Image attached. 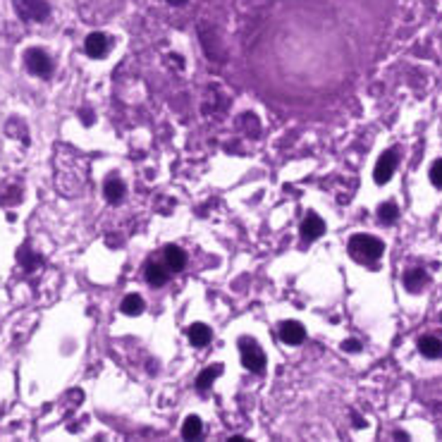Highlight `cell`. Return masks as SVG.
I'll use <instances>...</instances> for the list:
<instances>
[{"label":"cell","instance_id":"5bb4252c","mask_svg":"<svg viewBox=\"0 0 442 442\" xmlns=\"http://www.w3.org/2000/svg\"><path fill=\"white\" fill-rule=\"evenodd\" d=\"M426 280H428V275H426L421 268H411L409 273L404 275V285H406V289H411V292H419V289L426 285Z\"/></svg>","mask_w":442,"mask_h":442},{"label":"cell","instance_id":"9a60e30c","mask_svg":"<svg viewBox=\"0 0 442 442\" xmlns=\"http://www.w3.org/2000/svg\"><path fill=\"white\" fill-rule=\"evenodd\" d=\"M220 371H222L220 366H211V368H206V371L198 373V378H196V390H198V392H206L208 387L213 385V380H216V378L220 376Z\"/></svg>","mask_w":442,"mask_h":442},{"label":"cell","instance_id":"4fadbf2b","mask_svg":"<svg viewBox=\"0 0 442 442\" xmlns=\"http://www.w3.org/2000/svg\"><path fill=\"white\" fill-rule=\"evenodd\" d=\"M419 349H421V354H424V356L440 359L442 356V339H438V337H421Z\"/></svg>","mask_w":442,"mask_h":442},{"label":"cell","instance_id":"3957f363","mask_svg":"<svg viewBox=\"0 0 442 442\" xmlns=\"http://www.w3.org/2000/svg\"><path fill=\"white\" fill-rule=\"evenodd\" d=\"M14 12L27 22H43L51 14V5L46 0H12Z\"/></svg>","mask_w":442,"mask_h":442},{"label":"cell","instance_id":"2e32d148","mask_svg":"<svg viewBox=\"0 0 442 442\" xmlns=\"http://www.w3.org/2000/svg\"><path fill=\"white\" fill-rule=\"evenodd\" d=\"M122 313H127V315H139L144 311V299L139 294H127L122 299Z\"/></svg>","mask_w":442,"mask_h":442},{"label":"cell","instance_id":"7402d4cb","mask_svg":"<svg viewBox=\"0 0 442 442\" xmlns=\"http://www.w3.org/2000/svg\"><path fill=\"white\" fill-rule=\"evenodd\" d=\"M344 349H347V352H359L361 347H359L356 339H347V342H344Z\"/></svg>","mask_w":442,"mask_h":442},{"label":"cell","instance_id":"277c9868","mask_svg":"<svg viewBox=\"0 0 442 442\" xmlns=\"http://www.w3.org/2000/svg\"><path fill=\"white\" fill-rule=\"evenodd\" d=\"M24 65L34 77H48L53 72V60L43 48H29L24 53Z\"/></svg>","mask_w":442,"mask_h":442},{"label":"cell","instance_id":"7a4b0ae2","mask_svg":"<svg viewBox=\"0 0 442 442\" xmlns=\"http://www.w3.org/2000/svg\"><path fill=\"white\" fill-rule=\"evenodd\" d=\"M239 352H242V363H244V366L249 368L251 373H263V368H265V354H263V349L259 347V342H254V339L244 337L239 342Z\"/></svg>","mask_w":442,"mask_h":442},{"label":"cell","instance_id":"e0dca14e","mask_svg":"<svg viewBox=\"0 0 442 442\" xmlns=\"http://www.w3.org/2000/svg\"><path fill=\"white\" fill-rule=\"evenodd\" d=\"M201 430H203L201 419H196V416H189V419L184 421V426H182L184 440H196L198 435H201Z\"/></svg>","mask_w":442,"mask_h":442},{"label":"cell","instance_id":"ac0fdd59","mask_svg":"<svg viewBox=\"0 0 442 442\" xmlns=\"http://www.w3.org/2000/svg\"><path fill=\"white\" fill-rule=\"evenodd\" d=\"M17 259L22 261V265H24V270H27V273L36 270V265L41 263V259H38V256H34L29 246H22V249L17 251Z\"/></svg>","mask_w":442,"mask_h":442},{"label":"cell","instance_id":"52a82bcc","mask_svg":"<svg viewBox=\"0 0 442 442\" xmlns=\"http://www.w3.org/2000/svg\"><path fill=\"white\" fill-rule=\"evenodd\" d=\"M323 232H325V222L320 220L315 213H309V216H306V220L301 222V235H304V239L313 242V239H318Z\"/></svg>","mask_w":442,"mask_h":442},{"label":"cell","instance_id":"8992f818","mask_svg":"<svg viewBox=\"0 0 442 442\" xmlns=\"http://www.w3.org/2000/svg\"><path fill=\"white\" fill-rule=\"evenodd\" d=\"M108 48H110L108 36H105V34H101V31L89 34V36H86V41H84V51H86V55H89V57H103L105 53H108Z\"/></svg>","mask_w":442,"mask_h":442},{"label":"cell","instance_id":"6da1fadb","mask_svg":"<svg viewBox=\"0 0 442 442\" xmlns=\"http://www.w3.org/2000/svg\"><path fill=\"white\" fill-rule=\"evenodd\" d=\"M385 251V244L371 235H356L349 239V254L359 263H376Z\"/></svg>","mask_w":442,"mask_h":442},{"label":"cell","instance_id":"7c38bea8","mask_svg":"<svg viewBox=\"0 0 442 442\" xmlns=\"http://www.w3.org/2000/svg\"><path fill=\"white\" fill-rule=\"evenodd\" d=\"M103 194H105V198H108L110 203H120L125 198V184H122V179L110 177L108 182H105V187H103Z\"/></svg>","mask_w":442,"mask_h":442},{"label":"cell","instance_id":"5b68a950","mask_svg":"<svg viewBox=\"0 0 442 442\" xmlns=\"http://www.w3.org/2000/svg\"><path fill=\"white\" fill-rule=\"evenodd\" d=\"M397 151H387V153H382L380 158H378V165H376V172H373V177H376L378 184H385L390 182V177L395 174L397 170Z\"/></svg>","mask_w":442,"mask_h":442},{"label":"cell","instance_id":"d6986e66","mask_svg":"<svg viewBox=\"0 0 442 442\" xmlns=\"http://www.w3.org/2000/svg\"><path fill=\"white\" fill-rule=\"evenodd\" d=\"M19 201H22V189L19 187L0 189V206H14Z\"/></svg>","mask_w":442,"mask_h":442},{"label":"cell","instance_id":"ffe728a7","mask_svg":"<svg viewBox=\"0 0 442 442\" xmlns=\"http://www.w3.org/2000/svg\"><path fill=\"white\" fill-rule=\"evenodd\" d=\"M378 216H380L382 222H395L400 213H397V206H395V203H382L380 211H378Z\"/></svg>","mask_w":442,"mask_h":442},{"label":"cell","instance_id":"30bf717a","mask_svg":"<svg viewBox=\"0 0 442 442\" xmlns=\"http://www.w3.org/2000/svg\"><path fill=\"white\" fill-rule=\"evenodd\" d=\"M211 337H213L211 328L203 323L192 325V330H189V342H192L194 347H206V344L211 342Z\"/></svg>","mask_w":442,"mask_h":442},{"label":"cell","instance_id":"44dd1931","mask_svg":"<svg viewBox=\"0 0 442 442\" xmlns=\"http://www.w3.org/2000/svg\"><path fill=\"white\" fill-rule=\"evenodd\" d=\"M430 182H433L438 189H442V158L435 160L433 168H430Z\"/></svg>","mask_w":442,"mask_h":442},{"label":"cell","instance_id":"8fae6325","mask_svg":"<svg viewBox=\"0 0 442 442\" xmlns=\"http://www.w3.org/2000/svg\"><path fill=\"white\" fill-rule=\"evenodd\" d=\"M146 280L153 287H160V285L168 283V265H160L155 261H151L146 265Z\"/></svg>","mask_w":442,"mask_h":442},{"label":"cell","instance_id":"ba28073f","mask_svg":"<svg viewBox=\"0 0 442 442\" xmlns=\"http://www.w3.org/2000/svg\"><path fill=\"white\" fill-rule=\"evenodd\" d=\"M280 337H283L285 344H301L306 337V330L301 323H283V328H280Z\"/></svg>","mask_w":442,"mask_h":442},{"label":"cell","instance_id":"9c48e42d","mask_svg":"<svg viewBox=\"0 0 442 442\" xmlns=\"http://www.w3.org/2000/svg\"><path fill=\"white\" fill-rule=\"evenodd\" d=\"M165 265H168V270L179 273V270L187 265V254H184L179 246H168V249H165Z\"/></svg>","mask_w":442,"mask_h":442},{"label":"cell","instance_id":"603a6c76","mask_svg":"<svg viewBox=\"0 0 442 442\" xmlns=\"http://www.w3.org/2000/svg\"><path fill=\"white\" fill-rule=\"evenodd\" d=\"M168 3H170V5H184L187 0H168Z\"/></svg>","mask_w":442,"mask_h":442}]
</instances>
